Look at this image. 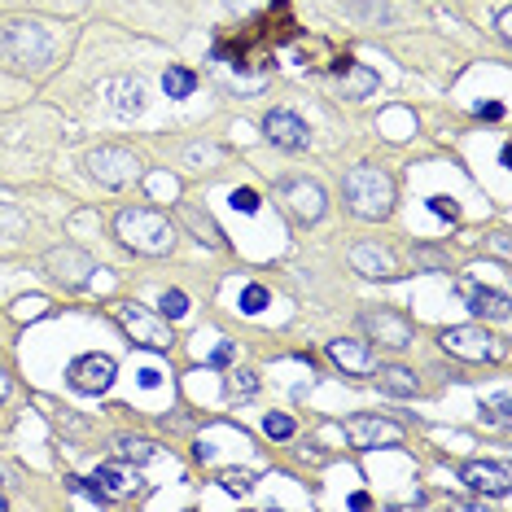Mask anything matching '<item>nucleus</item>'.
Instances as JSON below:
<instances>
[{
	"label": "nucleus",
	"mask_w": 512,
	"mask_h": 512,
	"mask_svg": "<svg viewBox=\"0 0 512 512\" xmlns=\"http://www.w3.org/2000/svg\"><path fill=\"white\" fill-rule=\"evenodd\" d=\"M438 346H442L447 355L464 359V364H491V359L499 355L495 337L486 333L482 324H451V329H442Z\"/></svg>",
	"instance_id": "obj_8"
},
{
	"label": "nucleus",
	"mask_w": 512,
	"mask_h": 512,
	"mask_svg": "<svg viewBox=\"0 0 512 512\" xmlns=\"http://www.w3.org/2000/svg\"><path fill=\"white\" fill-rule=\"evenodd\" d=\"M346 14H351V18L368 14V18H386V22H399V9H390V5H372V0H355V5H346Z\"/></svg>",
	"instance_id": "obj_28"
},
{
	"label": "nucleus",
	"mask_w": 512,
	"mask_h": 512,
	"mask_svg": "<svg viewBox=\"0 0 512 512\" xmlns=\"http://www.w3.org/2000/svg\"><path fill=\"white\" fill-rule=\"evenodd\" d=\"M40 316H49V298L31 294V298H18L14 302V320H40Z\"/></svg>",
	"instance_id": "obj_27"
},
{
	"label": "nucleus",
	"mask_w": 512,
	"mask_h": 512,
	"mask_svg": "<svg viewBox=\"0 0 512 512\" xmlns=\"http://www.w3.org/2000/svg\"><path fill=\"white\" fill-rule=\"evenodd\" d=\"M254 390H259V377H254V372H232V381L224 386L228 399H246V394H254Z\"/></svg>",
	"instance_id": "obj_30"
},
{
	"label": "nucleus",
	"mask_w": 512,
	"mask_h": 512,
	"mask_svg": "<svg viewBox=\"0 0 512 512\" xmlns=\"http://www.w3.org/2000/svg\"><path fill=\"white\" fill-rule=\"evenodd\" d=\"M495 36L504 40V44L512 40V14H508V5H504V9H499V14H495Z\"/></svg>",
	"instance_id": "obj_35"
},
{
	"label": "nucleus",
	"mask_w": 512,
	"mask_h": 512,
	"mask_svg": "<svg viewBox=\"0 0 512 512\" xmlns=\"http://www.w3.org/2000/svg\"><path fill=\"white\" fill-rule=\"evenodd\" d=\"M368 377L377 381V390H381V394H390V399H412V394L421 390L416 372H412V368H403V364H381L377 372H368Z\"/></svg>",
	"instance_id": "obj_18"
},
{
	"label": "nucleus",
	"mask_w": 512,
	"mask_h": 512,
	"mask_svg": "<svg viewBox=\"0 0 512 512\" xmlns=\"http://www.w3.org/2000/svg\"><path fill=\"white\" fill-rule=\"evenodd\" d=\"M477 119H504V106H499V101H486V106H477Z\"/></svg>",
	"instance_id": "obj_38"
},
{
	"label": "nucleus",
	"mask_w": 512,
	"mask_h": 512,
	"mask_svg": "<svg viewBox=\"0 0 512 512\" xmlns=\"http://www.w3.org/2000/svg\"><path fill=\"white\" fill-rule=\"evenodd\" d=\"M429 211H434V215H447V219H456V215H460L456 206L447 202V197H429Z\"/></svg>",
	"instance_id": "obj_37"
},
{
	"label": "nucleus",
	"mask_w": 512,
	"mask_h": 512,
	"mask_svg": "<svg viewBox=\"0 0 512 512\" xmlns=\"http://www.w3.org/2000/svg\"><path fill=\"white\" fill-rule=\"evenodd\" d=\"M114 359L110 355H79L71 368H66V386L75 394H88V399H97V394H106L114 386Z\"/></svg>",
	"instance_id": "obj_11"
},
{
	"label": "nucleus",
	"mask_w": 512,
	"mask_h": 512,
	"mask_svg": "<svg viewBox=\"0 0 512 512\" xmlns=\"http://www.w3.org/2000/svg\"><path fill=\"white\" fill-rule=\"evenodd\" d=\"M416 263H425V267H438V272H447V254H434V250H416Z\"/></svg>",
	"instance_id": "obj_36"
},
{
	"label": "nucleus",
	"mask_w": 512,
	"mask_h": 512,
	"mask_svg": "<svg viewBox=\"0 0 512 512\" xmlns=\"http://www.w3.org/2000/svg\"><path fill=\"white\" fill-rule=\"evenodd\" d=\"M154 456H158V447L149 438H136V434H119V438H114V460L145 464V460H154Z\"/></svg>",
	"instance_id": "obj_21"
},
{
	"label": "nucleus",
	"mask_w": 512,
	"mask_h": 512,
	"mask_svg": "<svg viewBox=\"0 0 512 512\" xmlns=\"http://www.w3.org/2000/svg\"><path fill=\"white\" fill-rule=\"evenodd\" d=\"M329 359L351 377H368L372 372V342H359V337H337L329 342Z\"/></svg>",
	"instance_id": "obj_17"
},
{
	"label": "nucleus",
	"mask_w": 512,
	"mask_h": 512,
	"mask_svg": "<svg viewBox=\"0 0 512 512\" xmlns=\"http://www.w3.org/2000/svg\"><path fill=\"white\" fill-rule=\"evenodd\" d=\"M333 79H337V92H342L346 101H364V97L377 92V71L364 66V62H355V57H337Z\"/></svg>",
	"instance_id": "obj_16"
},
{
	"label": "nucleus",
	"mask_w": 512,
	"mask_h": 512,
	"mask_svg": "<svg viewBox=\"0 0 512 512\" xmlns=\"http://www.w3.org/2000/svg\"><path fill=\"white\" fill-rule=\"evenodd\" d=\"M5 508H9V499H5V495H0V512H5Z\"/></svg>",
	"instance_id": "obj_40"
},
{
	"label": "nucleus",
	"mask_w": 512,
	"mask_h": 512,
	"mask_svg": "<svg viewBox=\"0 0 512 512\" xmlns=\"http://www.w3.org/2000/svg\"><path fill=\"white\" fill-rule=\"evenodd\" d=\"M88 176L101 184V189H127L132 180H141V158L123 145H97L84 158Z\"/></svg>",
	"instance_id": "obj_4"
},
{
	"label": "nucleus",
	"mask_w": 512,
	"mask_h": 512,
	"mask_svg": "<svg viewBox=\"0 0 512 512\" xmlns=\"http://www.w3.org/2000/svg\"><path fill=\"white\" fill-rule=\"evenodd\" d=\"M114 237L123 241L132 254H145V259H162V254L176 250V224H171L154 206H132V211L114 215Z\"/></svg>",
	"instance_id": "obj_1"
},
{
	"label": "nucleus",
	"mask_w": 512,
	"mask_h": 512,
	"mask_svg": "<svg viewBox=\"0 0 512 512\" xmlns=\"http://www.w3.org/2000/svg\"><path fill=\"white\" fill-rule=\"evenodd\" d=\"M342 434L355 451H377V447H399L403 442V425L377 412H355L342 421Z\"/></svg>",
	"instance_id": "obj_5"
},
{
	"label": "nucleus",
	"mask_w": 512,
	"mask_h": 512,
	"mask_svg": "<svg viewBox=\"0 0 512 512\" xmlns=\"http://www.w3.org/2000/svg\"><path fill=\"white\" fill-rule=\"evenodd\" d=\"M508 289H469V311L482 320H508Z\"/></svg>",
	"instance_id": "obj_20"
},
{
	"label": "nucleus",
	"mask_w": 512,
	"mask_h": 512,
	"mask_svg": "<svg viewBox=\"0 0 512 512\" xmlns=\"http://www.w3.org/2000/svg\"><path fill=\"white\" fill-rule=\"evenodd\" d=\"M263 434L276 438V442H289L298 434V425H294V416H285V412H267L263 416Z\"/></svg>",
	"instance_id": "obj_24"
},
{
	"label": "nucleus",
	"mask_w": 512,
	"mask_h": 512,
	"mask_svg": "<svg viewBox=\"0 0 512 512\" xmlns=\"http://www.w3.org/2000/svg\"><path fill=\"white\" fill-rule=\"evenodd\" d=\"M114 320H119L123 329H127V337H132L136 346H145V351L167 355L171 346H176V333H171L167 316H158V311H149L145 302H136V298L114 302Z\"/></svg>",
	"instance_id": "obj_3"
},
{
	"label": "nucleus",
	"mask_w": 512,
	"mask_h": 512,
	"mask_svg": "<svg viewBox=\"0 0 512 512\" xmlns=\"http://www.w3.org/2000/svg\"><path fill=\"white\" fill-rule=\"evenodd\" d=\"M66 482H71V486H84L79 477H66ZM84 491H88L92 504H119V499H127V495L141 491V473L127 469L123 460H119V464H101V469L88 477Z\"/></svg>",
	"instance_id": "obj_7"
},
{
	"label": "nucleus",
	"mask_w": 512,
	"mask_h": 512,
	"mask_svg": "<svg viewBox=\"0 0 512 512\" xmlns=\"http://www.w3.org/2000/svg\"><path fill=\"white\" fill-rule=\"evenodd\" d=\"M5 49L14 62H31V66H44L53 57V31L36 18H18L5 27Z\"/></svg>",
	"instance_id": "obj_6"
},
{
	"label": "nucleus",
	"mask_w": 512,
	"mask_h": 512,
	"mask_svg": "<svg viewBox=\"0 0 512 512\" xmlns=\"http://www.w3.org/2000/svg\"><path fill=\"white\" fill-rule=\"evenodd\" d=\"M193 88H197V75L189 66H167V75H162V92H167V97L184 101V97H193Z\"/></svg>",
	"instance_id": "obj_23"
},
{
	"label": "nucleus",
	"mask_w": 512,
	"mask_h": 512,
	"mask_svg": "<svg viewBox=\"0 0 512 512\" xmlns=\"http://www.w3.org/2000/svg\"><path fill=\"white\" fill-rule=\"evenodd\" d=\"M180 219H184V224H189V228L197 232V241H206V246H215V250L224 246V232L215 228V219H211V215H197L193 206H180Z\"/></svg>",
	"instance_id": "obj_22"
},
{
	"label": "nucleus",
	"mask_w": 512,
	"mask_h": 512,
	"mask_svg": "<svg viewBox=\"0 0 512 512\" xmlns=\"http://www.w3.org/2000/svg\"><path fill=\"white\" fill-rule=\"evenodd\" d=\"M267 302H272V294H267L263 285H246V289H241V311H246V316H259Z\"/></svg>",
	"instance_id": "obj_29"
},
{
	"label": "nucleus",
	"mask_w": 512,
	"mask_h": 512,
	"mask_svg": "<svg viewBox=\"0 0 512 512\" xmlns=\"http://www.w3.org/2000/svg\"><path fill=\"white\" fill-rule=\"evenodd\" d=\"M228 202H232V211H241V215H254V211H259V193H254V189H232Z\"/></svg>",
	"instance_id": "obj_32"
},
{
	"label": "nucleus",
	"mask_w": 512,
	"mask_h": 512,
	"mask_svg": "<svg viewBox=\"0 0 512 512\" xmlns=\"http://www.w3.org/2000/svg\"><path fill=\"white\" fill-rule=\"evenodd\" d=\"M342 197H346V206H351V215L377 224V219H390V211H394V180H390V171L372 167V162H359V167L346 171Z\"/></svg>",
	"instance_id": "obj_2"
},
{
	"label": "nucleus",
	"mask_w": 512,
	"mask_h": 512,
	"mask_svg": "<svg viewBox=\"0 0 512 512\" xmlns=\"http://www.w3.org/2000/svg\"><path fill=\"white\" fill-rule=\"evenodd\" d=\"M106 92H110V110L123 114V119H132V114L145 110V84H141V79H127V75L110 79Z\"/></svg>",
	"instance_id": "obj_19"
},
{
	"label": "nucleus",
	"mask_w": 512,
	"mask_h": 512,
	"mask_svg": "<svg viewBox=\"0 0 512 512\" xmlns=\"http://www.w3.org/2000/svg\"><path fill=\"white\" fill-rule=\"evenodd\" d=\"M44 272H49L53 281H62L66 289H84L88 276L97 272V263H92V254H84V250L62 246V250H49V254H44Z\"/></svg>",
	"instance_id": "obj_13"
},
{
	"label": "nucleus",
	"mask_w": 512,
	"mask_h": 512,
	"mask_svg": "<svg viewBox=\"0 0 512 512\" xmlns=\"http://www.w3.org/2000/svg\"><path fill=\"white\" fill-rule=\"evenodd\" d=\"M460 482L469 486V491H477V495L504 499L512 491V469L504 460H473V464H464L460 469Z\"/></svg>",
	"instance_id": "obj_14"
},
{
	"label": "nucleus",
	"mask_w": 512,
	"mask_h": 512,
	"mask_svg": "<svg viewBox=\"0 0 512 512\" xmlns=\"http://www.w3.org/2000/svg\"><path fill=\"white\" fill-rule=\"evenodd\" d=\"M219 486H224L228 495H250V491H254V473H246V469H228V473H219Z\"/></svg>",
	"instance_id": "obj_26"
},
{
	"label": "nucleus",
	"mask_w": 512,
	"mask_h": 512,
	"mask_svg": "<svg viewBox=\"0 0 512 512\" xmlns=\"http://www.w3.org/2000/svg\"><path fill=\"white\" fill-rule=\"evenodd\" d=\"M158 316H167V320H184L189 316V294L184 289H167L158 302Z\"/></svg>",
	"instance_id": "obj_25"
},
{
	"label": "nucleus",
	"mask_w": 512,
	"mask_h": 512,
	"mask_svg": "<svg viewBox=\"0 0 512 512\" xmlns=\"http://www.w3.org/2000/svg\"><path fill=\"white\" fill-rule=\"evenodd\" d=\"M281 206H285V215L294 219V224H320L324 211H329V197H324V189L316 180H281Z\"/></svg>",
	"instance_id": "obj_9"
},
{
	"label": "nucleus",
	"mask_w": 512,
	"mask_h": 512,
	"mask_svg": "<svg viewBox=\"0 0 512 512\" xmlns=\"http://www.w3.org/2000/svg\"><path fill=\"white\" fill-rule=\"evenodd\" d=\"M22 228H27V215H22L18 206H5V202H0V232H5V237H18Z\"/></svg>",
	"instance_id": "obj_31"
},
{
	"label": "nucleus",
	"mask_w": 512,
	"mask_h": 512,
	"mask_svg": "<svg viewBox=\"0 0 512 512\" xmlns=\"http://www.w3.org/2000/svg\"><path fill=\"white\" fill-rule=\"evenodd\" d=\"M9 390H14V386H9V372L0 368V399H9Z\"/></svg>",
	"instance_id": "obj_39"
},
{
	"label": "nucleus",
	"mask_w": 512,
	"mask_h": 512,
	"mask_svg": "<svg viewBox=\"0 0 512 512\" xmlns=\"http://www.w3.org/2000/svg\"><path fill=\"white\" fill-rule=\"evenodd\" d=\"M351 267L359 276H368V281H394V276H403L394 250L377 246V241H359V246H351Z\"/></svg>",
	"instance_id": "obj_15"
},
{
	"label": "nucleus",
	"mask_w": 512,
	"mask_h": 512,
	"mask_svg": "<svg viewBox=\"0 0 512 512\" xmlns=\"http://www.w3.org/2000/svg\"><path fill=\"white\" fill-rule=\"evenodd\" d=\"M232 355H237V346H232V342H219L215 351L206 355V364H211V368H228V364H232Z\"/></svg>",
	"instance_id": "obj_33"
},
{
	"label": "nucleus",
	"mask_w": 512,
	"mask_h": 512,
	"mask_svg": "<svg viewBox=\"0 0 512 512\" xmlns=\"http://www.w3.org/2000/svg\"><path fill=\"white\" fill-rule=\"evenodd\" d=\"M263 136L272 141L276 149H285V154H302V149L311 145V127L302 114L294 110H267L263 119Z\"/></svg>",
	"instance_id": "obj_12"
},
{
	"label": "nucleus",
	"mask_w": 512,
	"mask_h": 512,
	"mask_svg": "<svg viewBox=\"0 0 512 512\" xmlns=\"http://www.w3.org/2000/svg\"><path fill=\"white\" fill-rule=\"evenodd\" d=\"M359 329L368 333V342H377V346H390V351H407L412 346V320L399 316V311H390V307H377V311H364L359 316Z\"/></svg>",
	"instance_id": "obj_10"
},
{
	"label": "nucleus",
	"mask_w": 512,
	"mask_h": 512,
	"mask_svg": "<svg viewBox=\"0 0 512 512\" xmlns=\"http://www.w3.org/2000/svg\"><path fill=\"white\" fill-rule=\"evenodd\" d=\"M486 416H491L495 425H504L508 421V394H495V399L486 403Z\"/></svg>",
	"instance_id": "obj_34"
}]
</instances>
